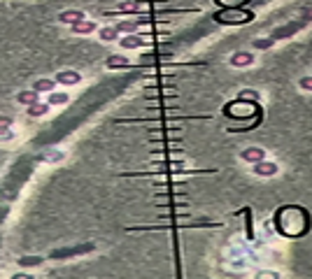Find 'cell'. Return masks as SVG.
Listing matches in <instances>:
<instances>
[{
    "instance_id": "obj_1",
    "label": "cell",
    "mask_w": 312,
    "mask_h": 279,
    "mask_svg": "<svg viewBox=\"0 0 312 279\" xmlns=\"http://www.w3.org/2000/svg\"><path fill=\"white\" fill-rule=\"evenodd\" d=\"M273 223L277 235L282 237H289V240H296V237H303L312 226V219L308 210L301 207V205H284L273 214Z\"/></svg>"
},
{
    "instance_id": "obj_2",
    "label": "cell",
    "mask_w": 312,
    "mask_h": 279,
    "mask_svg": "<svg viewBox=\"0 0 312 279\" xmlns=\"http://www.w3.org/2000/svg\"><path fill=\"white\" fill-rule=\"evenodd\" d=\"M224 114L233 121H250L254 119V114H259V103H254V100L247 103L245 98H238L224 107Z\"/></svg>"
},
{
    "instance_id": "obj_3",
    "label": "cell",
    "mask_w": 312,
    "mask_h": 279,
    "mask_svg": "<svg viewBox=\"0 0 312 279\" xmlns=\"http://www.w3.org/2000/svg\"><path fill=\"white\" fill-rule=\"evenodd\" d=\"M96 249L93 242H84V244H75V247H63V249H54L49 254L52 261H68V258H75V256H86Z\"/></svg>"
},
{
    "instance_id": "obj_4",
    "label": "cell",
    "mask_w": 312,
    "mask_h": 279,
    "mask_svg": "<svg viewBox=\"0 0 312 279\" xmlns=\"http://www.w3.org/2000/svg\"><path fill=\"white\" fill-rule=\"evenodd\" d=\"M277 172H280V166H277L275 161H268V159L251 166V174H254V177H261V179H270V177H275Z\"/></svg>"
},
{
    "instance_id": "obj_5",
    "label": "cell",
    "mask_w": 312,
    "mask_h": 279,
    "mask_svg": "<svg viewBox=\"0 0 312 279\" xmlns=\"http://www.w3.org/2000/svg\"><path fill=\"white\" fill-rule=\"evenodd\" d=\"M254 60H256L254 52H247V49H240V52L229 56L231 68H250V65H254Z\"/></svg>"
},
{
    "instance_id": "obj_6",
    "label": "cell",
    "mask_w": 312,
    "mask_h": 279,
    "mask_svg": "<svg viewBox=\"0 0 312 279\" xmlns=\"http://www.w3.org/2000/svg\"><path fill=\"white\" fill-rule=\"evenodd\" d=\"M263 159H266V149H261V147H247V149L240 151V161L247 166H254Z\"/></svg>"
},
{
    "instance_id": "obj_7",
    "label": "cell",
    "mask_w": 312,
    "mask_h": 279,
    "mask_svg": "<svg viewBox=\"0 0 312 279\" xmlns=\"http://www.w3.org/2000/svg\"><path fill=\"white\" fill-rule=\"evenodd\" d=\"M98 23L91 21V19H84V21H77L70 26V30L75 33V35H93V33H98Z\"/></svg>"
},
{
    "instance_id": "obj_8",
    "label": "cell",
    "mask_w": 312,
    "mask_h": 279,
    "mask_svg": "<svg viewBox=\"0 0 312 279\" xmlns=\"http://www.w3.org/2000/svg\"><path fill=\"white\" fill-rule=\"evenodd\" d=\"M119 47L124 49H140V47H147V38L145 35H137V33H128L119 40Z\"/></svg>"
},
{
    "instance_id": "obj_9",
    "label": "cell",
    "mask_w": 312,
    "mask_h": 279,
    "mask_svg": "<svg viewBox=\"0 0 312 279\" xmlns=\"http://www.w3.org/2000/svg\"><path fill=\"white\" fill-rule=\"evenodd\" d=\"M214 19L221 23H240V21L251 19V14H240V12H233V9H224L219 14H214Z\"/></svg>"
},
{
    "instance_id": "obj_10",
    "label": "cell",
    "mask_w": 312,
    "mask_h": 279,
    "mask_svg": "<svg viewBox=\"0 0 312 279\" xmlns=\"http://www.w3.org/2000/svg\"><path fill=\"white\" fill-rule=\"evenodd\" d=\"M54 79L59 84H63V86H77V84L82 82V75H79L77 70H61Z\"/></svg>"
},
{
    "instance_id": "obj_11",
    "label": "cell",
    "mask_w": 312,
    "mask_h": 279,
    "mask_svg": "<svg viewBox=\"0 0 312 279\" xmlns=\"http://www.w3.org/2000/svg\"><path fill=\"white\" fill-rule=\"evenodd\" d=\"M49 110H52V105H49L47 100L45 103L40 100V103H33V105L26 107V114H28L31 119H45L47 114H49Z\"/></svg>"
},
{
    "instance_id": "obj_12",
    "label": "cell",
    "mask_w": 312,
    "mask_h": 279,
    "mask_svg": "<svg viewBox=\"0 0 312 279\" xmlns=\"http://www.w3.org/2000/svg\"><path fill=\"white\" fill-rule=\"evenodd\" d=\"M84 19H86V12H84V9H65V12L59 14V21L65 23V26H72V23L84 21Z\"/></svg>"
},
{
    "instance_id": "obj_13",
    "label": "cell",
    "mask_w": 312,
    "mask_h": 279,
    "mask_svg": "<svg viewBox=\"0 0 312 279\" xmlns=\"http://www.w3.org/2000/svg\"><path fill=\"white\" fill-rule=\"evenodd\" d=\"M105 68L107 70H124V68H130V60L126 56H119V54H112L105 58Z\"/></svg>"
},
{
    "instance_id": "obj_14",
    "label": "cell",
    "mask_w": 312,
    "mask_h": 279,
    "mask_svg": "<svg viewBox=\"0 0 312 279\" xmlns=\"http://www.w3.org/2000/svg\"><path fill=\"white\" fill-rule=\"evenodd\" d=\"M16 103H19V105H23V107L33 105V103H40V93L35 89L19 91V93H16Z\"/></svg>"
},
{
    "instance_id": "obj_15",
    "label": "cell",
    "mask_w": 312,
    "mask_h": 279,
    "mask_svg": "<svg viewBox=\"0 0 312 279\" xmlns=\"http://www.w3.org/2000/svg\"><path fill=\"white\" fill-rule=\"evenodd\" d=\"M56 79H49V77H40V79H35L33 82L31 89H35L38 93H52V91H56Z\"/></svg>"
},
{
    "instance_id": "obj_16",
    "label": "cell",
    "mask_w": 312,
    "mask_h": 279,
    "mask_svg": "<svg viewBox=\"0 0 312 279\" xmlns=\"http://www.w3.org/2000/svg\"><path fill=\"white\" fill-rule=\"evenodd\" d=\"M47 103L52 107H63L70 103V96L65 91H52V93H47Z\"/></svg>"
},
{
    "instance_id": "obj_17",
    "label": "cell",
    "mask_w": 312,
    "mask_h": 279,
    "mask_svg": "<svg viewBox=\"0 0 312 279\" xmlns=\"http://www.w3.org/2000/svg\"><path fill=\"white\" fill-rule=\"evenodd\" d=\"M98 38H100V42H115V40L119 38V28H117V26H100Z\"/></svg>"
},
{
    "instance_id": "obj_18",
    "label": "cell",
    "mask_w": 312,
    "mask_h": 279,
    "mask_svg": "<svg viewBox=\"0 0 312 279\" xmlns=\"http://www.w3.org/2000/svg\"><path fill=\"white\" fill-rule=\"evenodd\" d=\"M63 159H65V151H63V149L45 151V154L40 156V161H45V163H49V166H56V163H61Z\"/></svg>"
},
{
    "instance_id": "obj_19",
    "label": "cell",
    "mask_w": 312,
    "mask_h": 279,
    "mask_svg": "<svg viewBox=\"0 0 312 279\" xmlns=\"http://www.w3.org/2000/svg\"><path fill=\"white\" fill-rule=\"evenodd\" d=\"M42 263H45V256H21L16 261V265H19V268H26V270H28V268H38V265H42Z\"/></svg>"
},
{
    "instance_id": "obj_20",
    "label": "cell",
    "mask_w": 312,
    "mask_h": 279,
    "mask_svg": "<svg viewBox=\"0 0 312 279\" xmlns=\"http://www.w3.org/2000/svg\"><path fill=\"white\" fill-rule=\"evenodd\" d=\"M254 279H282V272L275 268H259L254 272Z\"/></svg>"
},
{
    "instance_id": "obj_21",
    "label": "cell",
    "mask_w": 312,
    "mask_h": 279,
    "mask_svg": "<svg viewBox=\"0 0 312 279\" xmlns=\"http://www.w3.org/2000/svg\"><path fill=\"white\" fill-rule=\"evenodd\" d=\"M273 45H275L273 35H270V38H256L254 42H251V47H254V49H259V52H266V49H270Z\"/></svg>"
},
{
    "instance_id": "obj_22",
    "label": "cell",
    "mask_w": 312,
    "mask_h": 279,
    "mask_svg": "<svg viewBox=\"0 0 312 279\" xmlns=\"http://www.w3.org/2000/svg\"><path fill=\"white\" fill-rule=\"evenodd\" d=\"M137 26H140V21H137V19H133V21H119V23H117L119 33H126V35H128V33H135Z\"/></svg>"
},
{
    "instance_id": "obj_23",
    "label": "cell",
    "mask_w": 312,
    "mask_h": 279,
    "mask_svg": "<svg viewBox=\"0 0 312 279\" xmlns=\"http://www.w3.org/2000/svg\"><path fill=\"white\" fill-rule=\"evenodd\" d=\"M147 5H142V2H122L119 5V12H145Z\"/></svg>"
},
{
    "instance_id": "obj_24",
    "label": "cell",
    "mask_w": 312,
    "mask_h": 279,
    "mask_svg": "<svg viewBox=\"0 0 312 279\" xmlns=\"http://www.w3.org/2000/svg\"><path fill=\"white\" fill-rule=\"evenodd\" d=\"M219 7H224V9H238L243 2H247V0H214Z\"/></svg>"
},
{
    "instance_id": "obj_25",
    "label": "cell",
    "mask_w": 312,
    "mask_h": 279,
    "mask_svg": "<svg viewBox=\"0 0 312 279\" xmlns=\"http://www.w3.org/2000/svg\"><path fill=\"white\" fill-rule=\"evenodd\" d=\"M238 98H245V100H254V103H261V93H259V91L245 89V91H240V96H238Z\"/></svg>"
},
{
    "instance_id": "obj_26",
    "label": "cell",
    "mask_w": 312,
    "mask_h": 279,
    "mask_svg": "<svg viewBox=\"0 0 312 279\" xmlns=\"http://www.w3.org/2000/svg\"><path fill=\"white\" fill-rule=\"evenodd\" d=\"M12 126H14V119H12V116H5V114H0V133L12 130Z\"/></svg>"
},
{
    "instance_id": "obj_27",
    "label": "cell",
    "mask_w": 312,
    "mask_h": 279,
    "mask_svg": "<svg viewBox=\"0 0 312 279\" xmlns=\"http://www.w3.org/2000/svg\"><path fill=\"white\" fill-rule=\"evenodd\" d=\"M298 89L301 91H310L312 93V75H305L298 79Z\"/></svg>"
},
{
    "instance_id": "obj_28",
    "label": "cell",
    "mask_w": 312,
    "mask_h": 279,
    "mask_svg": "<svg viewBox=\"0 0 312 279\" xmlns=\"http://www.w3.org/2000/svg\"><path fill=\"white\" fill-rule=\"evenodd\" d=\"M263 228H266V237H275V235H277V230H275V223H273V219H266V223H263Z\"/></svg>"
},
{
    "instance_id": "obj_29",
    "label": "cell",
    "mask_w": 312,
    "mask_h": 279,
    "mask_svg": "<svg viewBox=\"0 0 312 279\" xmlns=\"http://www.w3.org/2000/svg\"><path fill=\"white\" fill-rule=\"evenodd\" d=\"M9 279H35L31 275V272H26V270H19V272H14V275H12V277Z\"/></svg>"
}]
</instances>
